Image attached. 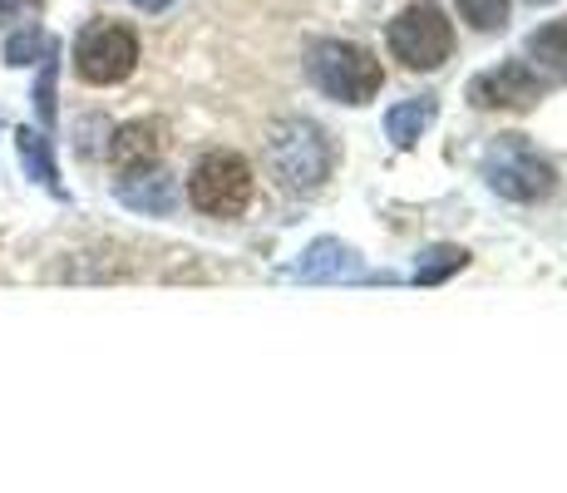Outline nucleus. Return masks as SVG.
I'll list each match as a JSON object with an SVG mask.
<instances>
[{
	"label": "nucleus",
	"mask_w": 567,
	"mask_h": 493,
	"mask_svg": "<svg viewBox=\"0 0 567 493\" xmlns=\"http://www.w3.org/2000/svg\"><path fill=\"white\" fill-rule=\"evenodd\" d=\"M484 183L508 203H543L558 193V168L528 144V134H504L484 148Z\"/></svg>",
	"instance_id": "7ed1b4c3"
},
{
	"label": "nucleus",
	"mask_w": 567,
	"mask_h": 493,
	"mask_svg": "<svg viewBox=\"0 0 567 493\" xmlns=\"http://www.w3.org/2000/svg\"><path fill=\"white\" fill-rule=\"evenodd\" d=\"M548 90H553V80L533 70L528 60H504V64H494V70H484V74L468 80V104L523 114V109H533Z\"/></svg>",
	"instance_id": "0eeeda50"
},
{
	"label": "nucleus",
	"mask_w": 567,
	"mask_h": 493,
	"mask_svg": "<svg viewBox=\"0 0 567 493\" xmlns=\"http://www.w3.org/2000/svg\"><path fill=\"white\" fill-rule=\"evenodd\" d=\"M468 267V251L454 247V243H434L420 251V261H414V287H440V281L460 277Z\"/></svg>",
	"instance_id": "4468645a"
},
{
	"label": "nucleus",
	"mask_w": 567,
	"mask_h": 493,
	"mask_svg": "<svg viewBox=\"0 0 567 493\" xmlns=\"http://www.w3.org/2000/svg\"><path fill=\"white\" fill-rule=\"evenodd\" d=\"M163 148H168V124H163V119H134V124H124V129L109 134L104 153L124 173H134V168H154Z\"/></svg>",
	"instance_id": "1a4fd4ad"
},
{
	"label": "nucleus",
	"mask_w": 567,
	"mask_h": 493,
	"mask_svg": "<svg viewBox=\"0 0 567 493\" xmlns=\"http://www.w3.org/2000/svg\"><path fill=\"white\" fill-rule=\"evenodd\" d=\"M16 153L25 163V178H35L40 188H50L54 197H64V183H60V168H54V148L40 129H16Z\"/></svg>",
	"instance_id": "f8f14e48"
},
{
	"label": "nucleus",
	"mask_w": 567,
	"mask_h": 493,
	"mask_svg": "<svg viewBox=\"0 0 567 493\" xmlns=\"http://www.w3.org/2000/svg\"><path fill=\"white\" fill-rule=\"evenodd\" d=\"M45 0H0V25H10V20L30 16V10H40Z\"/></svg>",
	"instance_id": "6ab92c4d"
},
{
	"label": "nucleus",
	"mask_w": 567,
	"mask_h": 493,
	"mask_svg": "<svg viewBox=\"0 0 567 493\" xmlns=\"http://www.w3.org/2000/svg\"><path fill=\"white\" fill-rule=\"evenodd\" d=\"M261 148H267V163L281 178V188L291 193H316L336 173V158H341L336 138L316 119H297V114L277 119L267 129V138H261Z\"/></svg>",
	"instance_id": "f257e3e1"
},
{
	"label": "nucleus",
	"mask_w": 567,
	"mask_h": 493,
	"mask_svg": "<svg viewBox=\"0 0 567 493\" xmlns=\"http://www.w3.org/2000/svg\"><path fill=\"white\" fill-rule=\"evenodd\" d=\"M390 60H400L405 70H440V64H450L454 54V20L444 16L434 0H414V6H405L395 20H390Z\"/></svg>",
	"instance_id": "20e7f679"
},
{
	"label": "nucleus",
	"mask_w": 567,
	"mask_h": 493,
	"mask_svg": "<svg viewBox=\"0 0 567 493\" xmlns=\"http://www.w3.org/2000/svg\"><path fill=\"white\" fill-rule=\"evenodd\" d=\"M128 6H138V10H144V16H158V10H168L173 0H128Z\"/></svg>",
	"instance_id": "aec40b11"
},
{
	"label": "nucleus",
	"mask_w": 567,
	"mask_h": 493,
	"mask_svg": "<svg viewBox=\"0 0 567 493\" xmlns=\"http://www.w3.org/2000/svg\"><path fill=\"white\" fill-rule=\"evenodd\" d=\"M114 197L128 207V213H144V217H168L178 207V183L158 168H134L114 183Z\"/></svg>",
	"instance_id": "9d476101"
},
{
	"label": "nucleus",
	"mask_w": 567,
	"mask_h": 493,
	"mask_svg": "<svg viewBox=\"0 0 567 493\" xmlns=\"http://www.w3.org/2000/svg\"><path fill=\"white\" fill-rule=\"evenodd\" d=\"M528 60H533V70L548 74V80H567V16L533 30L528 35Z\"/></svg>",
	"instance_id": "ddd939ff"
},
{
	"label": "nucleus",
	"mask_w": 567,
	"mask_h": 493,
	"mask_svg": "<svg viewBox=\"0 0 567 493\" xmlns=\"http://www.w3.org/2000/svg\"><path fill=\"white\" fill-rule=\"evenodd\" d=\"M138 70V35L118 20H94L74 35V74L84 84H124L128 74Z\"/></svg>",
	"instance_id": "423d86ee"
},
{
	"label": "nucleus",
	"mask_w": 567,
	"mask_h": 493,
	"mask_svg": "<svg viewBox=\"0 0 567 493\" xmlns=\"http://www.w3.org/2000/svg\"><path fill=\"white\" fill-rule=\"evenodd\" d=\"M307 74L336 104H370L385 84V64L355 40H316L307 54Z\"/></svg>",
	"instance_id": "f03ea898"
},
{
	"label": "nucleus",
	"mask_w": 567,
	"mask_h": 493,
	"mask_svg": "<svg viewBox=\"0 0 567 493\" xmlns=\"http://www.w3.org/2000/svg\"><path fill=\"white\" fill-rule=\"evenodd\" d=\"M54 70H60V64H54V54L45 60V70H40V80H35V119L40 124H54Z\"/></svg>",
	"instance_id": "a211bd4d"
},
{
	"label": "nucleus",
	"mask_w": 567,
	"mask_h": 493,
	"mask_svg": "<svg viewBox=\"0 0 567 493\" xmlns=\"http://www.w3.org/2000/svg\"><path fill=\"white\" fill-rule=\"evenodd\" d=\"M464 16L468 30H478V35H494V30L508 25V0H454Z\"/></svg>",
	"instance_id": "dca6fc26"
},
{
	"label": "nucleus",
	"mask_w": 567,
	"mask_h": 493,
	"mask_svg": "<svg viewBox=\"0 0 567 493\" xmlns=\"http://www.w3.org/2000/svg\"><path fill=\"white\" fill-rule=\"evenodd\" d=\"M434 114H440V104H434V94H420V99H400V104L385 109V138L395 148H410L420 144V134L434 124Z\"/></svg>",
	"instance_id": "9b49d317"
},
{
	"label": "nucleus",
	"mask_w": 567,
	"mask_h": 493,
	"mask_svg": "<svg viewBox=\"0 0 567 493\" xmlns=\"http://www.w3.org/2000/svg\"><path fill=\"white\" fill-rule=\"evenodd\" d=\"M287 277L291 281H361L365 261H361V251L351 243H341V237H316V243L287 267Z\"/></svg>",
	"instance_id": "6e6552de"
},
{
	"label": "nucleus",
	"mask_w": 567,
	"mask_h": 493,
	"mask_svg": "<svg viewBox=\"0 0 567 493\" xmlns=\"http://www.w3.org/2000/svg\"><path fill=\"white\" fill-rule=\"evenodd\" d=\"M533 6H553V0H533Z\"/></svg>",
	"instance_id": "412c9836"
},
{
	"label": "nucleus",
	"mask_w": 567,
	"mask_h": 493,
	"mask_svg": "<svg viewBox=\"0 0 567 493\" xmlns=\"http://www.w3.org/2000/svg\"><path fill=\"white\" fill-rule=\"evenodd\" d=\"M109 134H114V129H109L104 119H80V124H74V148H80L84 158H94V153L109 148Z\"/></svg>",
	"instance_id": "f3484780"
},
{
	"label": "nucleus",
	"mask_w": 567,
	"mask_h": 493,
	"mask_svg": "<svg viewBox=\"0 0 567 493\" xmlns=\"http://www.w3.org/2000/svg\"><path fill=\"white\" fill-rule=\"evenodd\" d=\"M257 193L252 163L233 148H213L193 163L188 173V203L198 207L203 217H237Z\"/></svg>",
	"instance_id": "39448f33"
},
{
	"label": "nucleus",
	"mask_w": 567,
	"mask_h": 493,
	"mask_svg": "<svg viewBox=\"0 0 567 493\" xmlns=\"http://www.w3.org/2000/svg\"><path fill=\"white\" fill-rule=\"evenodd\" d=\"M0 54H6L10 70H25V64H45L50 54H60V40L40 25H25V30H16V35H6V50Z\"/></svg>",
	"instance_id": "2eb2a0df"
}]
</instances>
